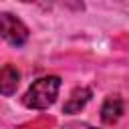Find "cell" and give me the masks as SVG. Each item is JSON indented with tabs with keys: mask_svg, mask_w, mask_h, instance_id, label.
I'll return each mask as SVG.
<instances>
[{
	"mask_svg": "<svg viewBox=\"0 0 129 129\" xmlns=\"http://www.w3.org/2000/svg\"><path fill=\"white\" fill-rule=\"evenodd\" d=\"M20 83V71L14 64H2L0 67V95L12 97Z\"/></svg>",
	"mask_w": 129,
	"mask_h": 129,
	"instance_id": "277c9868",
	"label": "cell"
},
{
	"mask_svg": "<svg viewBox=\"0 0 129 129\" xmlns=\"http://www.w3.org/2000/svg\"><path fill=\"white\" fill-rule=\"evenodd\" d=\"M20 2H32V0H20Z\"/></svg>",
	"mask_w": 129,
	"mask_h": 129,
	"instance_id": "52a82bcc",
	"label": "cell"
},
{
	"mask_svg": "<svg viewBox=\"0 0 129 129\" xmlns=\"http://www.w3.org/2000/svg\"><path fill=\"white\" fill-rule=\"evenodd\" d=\"M91 97H93V91L89 87H77V89H73L71 95H69V99H67V103L62 105V113H67V115L79 113L81 109H85V105L91 101Z\"/></svg>",
	"mask_w": 129,
	"mask_h": 129,
	"instance_id": "3957f363",
	"label": "cell"
},
{
	"mask_svg": "<svg viewBox=\"0 0 129 129\" xmlns=\"http://www.w3.org/2000/svg\"><path fill=\"white\" fill-rule=\"evenodd\" d=\"M121 115H123V99L117 95L107 97L101 107V121L105 125H113L121 119Z\"/></svg>",
	"mask_w": 129,
	"mask_h": 129,
	"instance_id": "5b68a950",
	"label": "cell"
},
{
	"mask_svg": "<svg viewBox=\"0 0 129 129\" xmlns=\"http://www.w3.org/2000/svg\"><path fill=\"white\" fill-rule=\"evenodd\" d=\"M58 91H60V77L56 75H48V77H40L36 79L24 93L22 97V103L28 107V109H34V111H44L48 109L56 97H58Z\"/></svg>",
	"mask_w": 129,
	"mask_h": 129,
	"instance_id": "6da1fadb",
	"label": "cell"
},
{
	"mask_svg": "<svg viewBox=\"0 0 129 129\" xmlns=\"http://www.w3.org/2000/svg\"><path fill=\"white\" fill-rule=\"evenodd\" d=\"M0 36L10 44V46H22L26 40H28V36H30V30H28V26L20 20V18H16L14 14H10V12H0Z\"/></svg>",
	"mask_w": 129,
	"mask_h": 129,
	"instance_id": "7a4b0ae2",
	"label": "cell"
},
{
	"mask_svg": "<svg viewBox=\"0 0 129 129\" xmlns=\"http://www.w3.org/2000/svg\"><path fill=\"white\" fill-rule=\"evenodd\" d=\"M62 129H95V127H91V125H87V123H69V125H64Z\"/></svg>",
	"mask_w": 129,
	"mask_h": 129,
	"instance_id": "8992f818",
	"label": "cell"
}]
</instances>
